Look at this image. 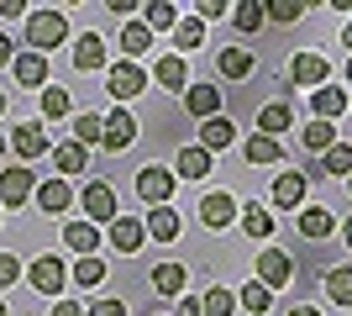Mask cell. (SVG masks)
Listing matches in <instances>:
<instances>
[{"instance_id": "1", "label": "cell", "mask_w": 352, "mask_h": 316, "mask_svg": "<svg viewBox=\"0 0 352 316\" xmlns=\"http://www.w3.org/2000/svg\"><path fill=\"white\" fill-rule=\"evenodd\" d=\"M27 43H32V53L47 59L58 43H69V21L58 11H27Z\"/></svg>"}, {"instance_id": "2", "label": "cell", "mask_w": 352, "mask_h": 316, "mask_svg": "<svg viewBox=\"0 0 352 316\" xmlns=\"http://www.w3.org/2000/svg\"><path fill=\"white\" fill-rule=\"evenodd\" d=\"M326 74H331V63H326L321 53H294L289 74H284V90H321Z\"/></svg>"}, {"instance_id": "3", "label": "cell", "mask_w": 352, "mask_h": 316, "mask_svg": "<svg viewBox=\"0 0 352 316\" xmlns=\"http://www.w3.org/2000/svg\"><path fill=\"white\" fill-rule=\"evenodd\" d=\"M174 185H179L174 169L147 164L142 174H137V196H142V200H147V211H153V206H168V200H174Z\"/></svg>"}, {"instance_id": "4", "label": "cell", "mask_w": 352, "mask_h": 316, "mask_svg": "<svg viewBox=\"0 0 352 316\" xmlns=\"http://www.w3.org/2000/svg\"><path fill=\"white\" fill-rule=\"evenodd\" d=\"M32 196H37V174H32L27 164L0 169V211H6V206H27Z\"/></svg>"}, {"instance_id": "5", "label": "cell", "mask_w": 352, "mask_h": 316, "mask_svg": "<svg viewBox=\"0 0 352 316\" xmlns=\"http://www.w3.org/2000/svg\"><path fill=\"white\" fill-rule=\"evenodd\" d=\"M27 285L37 290V295H63V285H69V269H63V258L43 253L37 264L27 269Z\"/></svg>"}, {"instance_id": "6", "label": "cell", "mask_w": 352, "mask_h": 316, "mask_svg": "<svg viewBox=\"0 0 352 316\" xmlns=\"http://www.w3.org/2000/svg\"><path fill=\"white\" fill-rule=\"evenodd\" d=\"M147 79H153L147 69H137L132 59H121L116 69H111V79H105V90H111V95H116L121 105H126V101H137V95L147 90Z\"/></svg>"}, {"instance_id": "7", "label": "cell", "mask_w": 352, "mask_h": 316, "mask_svg": "<svg viewBox=\"0 0 352 316\" xmlns=\"http://www.w3.org/2000/svg\"><path fill=\"white\" fill-rule=\"evenodd\" d=\"M132 143H137V116L126 111V105H121V111H111V116H105V137H100V148H105V153H126Z\"/></svg>"}, {"instance_id": "8", "label": "cell", "mask_w": 352, "mask_h": 316, "mask_svg": "<svg viewBox=\"0 0 352 316\" xmlns=\"http://www.w3.org/2000/svg\"><path fill=\"white\" fill-rule=\"evenodd\" d=\"M121 211H116V190L105 180H89L85 185V222L95 227V222H116Z\"/></svg>"}, {"instance_id": "9", "label": "cell", "mask_w": 352, "mask_h": 316, "mask_svg": "<svg viewBox=\"0 0 352 316\" xmlns=\"http://www.w3.org/2000/svg\"><path fill=\"white\" fill-rule=\"evenodd\" d=\"M289 280H294V258L279 253V248H263V253H258V285L279 290V285H289Z\"/></svg>"}, {"instance_id": "10", "label": "cell", "mask_w": 352, "mask_h": 316, "mask_svg": "<svg viewBox=\"0 0 352 316\" xmlns=\"http://www.w3.org/2000/svg\"><path fill=\"white\" fill-rule=\"evenodd\" d=\"M200 222H206L210 232L232 227V222H236V196H226V190H210V196H200Z\"/></svg>"}, {"instance_id": "11", "label": "cell", "mask_w": 352, "mask_h": 316, "mask_svg": "<svg viewBox=\"0 0 352 316\" xmlns=\"http://www.w3.org/2000/svg\"><path fill=\"white\" fill-rule=\"evenodd\" d=\"M11 148L21 153V158H47L53 143H47V127H43V121H21V127L11 132Z\"/></svg>"}, {"instance_id": "12", "label": "cell", "mask_w": 352, "mask_h": 316, "mask_svg": "<svg viewBox=\"0 0 352 316\" xmlns=\"http://www.w3.org/2000/svg\"><path fill=\"white\" fill-rule=\"evenodd\" d=\"M184 111H190L195 121H210V116H221V90L210 85V79L190 85V90H184Z\"/></svg>"}, {"instance_id": "13", "label": "cell", "mask_w": 352, "mask_h": 316, "mask_svg": "<svg viewBox=\"0 0 352 316\" xmlns=\"http://www.w3.org/2000/svg\"><path fill=\"white\" fill-rule=\"evenodd\" d=\"M11 74H16V85L21 90H47V59L43 53H16V63H11Z\"/></svg>"}, {"instance_id": "14", "label": "cell", "mask_w": 352, "mask_h": 316, "mask_svg": "<svg viewBox=\"0 0 352 316\" xmlns=\"http://www.w3.org/2000/svg\"><path fill=\"white\" fill-rule=\"evenodd\" d=\"M153 79H158L168 95H184V90H190V63L179 59V53H163L158 69H153Z\"/></svg>"}, {"instance_id": "15", "label": "cell", "mask_w": 352, "mask_h": 316, "mask_svg": "<svg viewBox=\"0 0 352 316\" xmlns=\"http://www.w3.org/2000/svg\"><path fill=\"white\" fill-rule=\"evenodd\" d=\"M147 242V222H137V216H116L111 222V248L116 253H137Z\"/></svg>"}, {"instance_id": "16", "label": "cell", "mask_w": 352, "mask_h": 316, "mask_svg": "<svg viewBox=\"0 0 352 316\" xmlns=\"http://www.w3.org/2000/svg\"><path fill=\"white\" fill-rule=\"evenodd\" d=\"M210 164H216V158H210L200 143H190V148H179V153H174V174H179V180H206Z\"/></svg>"}, {"instance_id": "17", "label": "cell", "mask_w": 352, "mask_h": 316, "mask_svg": "<svg viewBox=\"0 0 352 316\" xmlns=\"http://www.w3.org/2000/svg\"><path fill=\"white\" fill-rule=\"evenodd\" d=\"M236 143V127H232V116H210V121H200V148L216 158L221 148H232Z\"/></svg>"}, {"instance_id": "18", "label": "cell", "mask_w": 352, "mask_h": 316, "mask_svg": "<svg viewBox=\"0 0 352 316\" xmlns=\"http://www.w3.org/2000/svg\"><path fill=\"white\" fill-rule=\"evenodd\" d=\"M310 111H316V121H331V127H337V116L347 111V90H342V85H321V90L310 95Z\"/></svg>"}, {"instance_id": "19", "label": "cell", "mask_w": 352, "mask_h": 316, "mask_svg": "<svg viewBox=\"0 0 352 316\" xmlns=\"http://www.w3.org/2000/svg\"><path fill=\"white\" fill-rule=\"evenodd\" d=\"M242 158H248L252 169H263V164H279L284 148H279V137H263V132H252L248 143H242Z\"/></svg>"}, {"instance_id": "20", "label": "cell", "mask_w": 352, "mask_h": 316, "mask_svg": "<svg viewBox=\"0 0 352 316\" xmlns=\"http://www.w3.org/2000/svg\"><path fill=\"white\" fill-rule=\"evenodd\" d=\"M74 69H79V74H95V69H105V43L95 37V32H85V37L74 43Z\"/></svg>"}, {"instance_id": "21", "label": "cell", "mask_w": 352, "mask_h": 316, "mask_svg": "<svg viewBox=\"0 0 352 316\" xmlns=\"http://www.w3.org/2000/svg\"><path fill=\"white\" fill-rule=\"evenodd\" d=\"M63 242H69L79 258H100V232H95L89 222H69L63 227Z\"/></svg>"}, {"instance_id": "22", "label": "cell", "mask_w": 352, "mask_h": 316, "mask_svg": "<svg viewBox=\"0 0 352 316\" xmlns=\"http://www.w3.org/2000/svg\"><path fill=\"white\" fill-rule=\"evenodd\" d=\"M47 158H53V164H58V174L63 180H74V174H85V164H89V148H79V143H58V148L47 153Z\"/></svg>"}, {"instance_id": "23", "label": "cell", "mask_w": 352, "mask_h": 316, "mask_svg": "<svg viewBox=\"0 0 352 316\" xmlns=\"http://www.w3.org/2000/svg\"><path fill=\"white\" fill-rule=\"evenodd\" d=\"M32 200H37L47 216H63V211L74 206V190H69L63 180H47V185H37V196H32Z\"/></svg>"}, {"instance_id": "24", "label": "cell", "mask_w": 352, "mask_h": 316, "mask_svg": "<svg viewBox=\"0 0 352 316\" xmlns=\"http://www.w3.org/2000/svg\"><path fill=\"white\" fill-rule=\"evenodd\" d=\"M331 232H337V216H331V211H321V206H305V211H300V238L321 242V238H331Z\"/></svg>"}, {"instance_id": "25", "label": "cell", "mask_w": 352, "mask_h": 316, "mask_svg": "<svg viewBox=\"0 0 352 316\" xmlns=\"http://www.w3.org/2000/svg\"><path fill=\"white\" fill-rule=\"evenodd\" d=\"M69 127H74V143H79V148H95V143L105 137V116L100 111H79V116H69Z\"/></svg>"}, {"instance_id": "26", "label": "cell", "mask_w": 352, "mask_h": 316, "mask_svg": "<svg viewBox=\"0 0 352 316\" xmlns=\"http://www.w3.org/2000/svg\"><path fill=\"white\" fill-rule=\"evenodd\" d=\"M289 127H294V111L284 101H268L263 111H258V132L263 137H279V132H289Z\"/></svg>"}, {"instance_id": "27", "label": "cell", "mask_w": 352, "mask_h": 316, "mask_svg": "<svg viewBox=\"0 0 352 316\" xmlns=\"http://www.w3.org/2000/svg\"><path fill=\"white\" fill-rule=\"evenodd\" d=\"M142 21H147V32H174L179 27V6H174V0H147Z\"/></svg>"}, {"instance_id": "28", "label": "cell", "mask_w": 352, "mask_h": 316, "mask_svg": "<svg viewBox=\"0 0 352 316\" xmlns=\"http://www.w3.org/2000/svg\"><path fill=\"white\" fill-rule=\"evenodd\" d=\"M147 238L174 242V238H179V211H174V206H153V211H147Z\"/></svg>"}, {"instance_id": "29", "label": "cell", "mask_w": 352, "mask_h": 316, "mask_svg": "<svg viewBox=\"0 0 352 316\" xmlns=\"http://www.w3.org/2000/svg\"><path fill=\"white\" fill-rule=\"evenodd\" d=\"M216 69L226 79H252V53H248V48H221V53H216Z\"/></svg>"}, {"instance_id": "30", "label": "cell", "mask_w": 352, "mask_h": 316, "mask_svg": "<svg viewBox=\"0 0 352 316\" xmlns=\"http://www.w3.org/2000/svg\"><path fill=\"white\" fill-rule=\"evenodd\" d=\"M147 280H153V290H158V295L179 301V290H184V264H158V269L147 274Z\"/></svg>"}, {"instance_id": "31", "label": "cell", "mask_w": 352, "mask_h": 316, "mask_svg": "<svg viewBox=\"0 0 352 316\" xmlns=\"http://www.w3.org/2000/svg\"><path fill=\"white\" fill-rule=\"evenodd\" d=\"M274 200L294 211L300 200H305V174H300V169H294V174H279V180H274Z\"/></svg>"}, {"instance_id": "32", "label": "cell", "mask_w": 352, "mask_h": 316, "mask_svg": "<svg viewBox=\"0 0 352 316\" xmlns=\"http://www.w3.org/2000/svg\"><path fill=\"white\" fill-rule=\"evenodd\" d=\"M168 37H174V48H179V53H190V48H200V43H206V21H195V16H179V27L168 32Z\"/></svg>"}, {"instance_id": "33", "label": "cell", "mask_w": 352, "mask_h": 316, "mask_svg": "<svg viewBox=\"0 0 352 316\" xmlns=\"http://www.w3.org/2000/svg\"><path fill=\"white\" fill-rule=\"evenodd\" d=\"M321 290H326V301H337V306H352V269H326Z\"/></svg>"}, {"instance_id": "34", "label": "cell", "mask_w": 352, "mask_h": 316, "mask_svg": "<svg viewBox=\"0 0 352 316\" xmlns=\"http://www.w3.org/2000/svg\"><path fill=\"white\" fill-rule=\"evenodd\" d=\"M147 48H153L147 21H126V27H121V53H126V59H137V53H147Z\"/></svg>"}, {"instance_id": "35", "label": "cell", "mask_w": 352, "mask_h": 316, "mask_svg": "<svg viewBox=\"0 0 352 316\" xmlns=\"http://www.w3.org/2000/svg\"><path fill=\"white\" fill-rule=\"evenodd\" d=\"M200 311H206V316H232L236 311V295L226 285H210L206 295H200Z\"/></svg>"}, {"instance_id": "36", "label": "cell", "mask_w": 352, "mask_h": 316, "mask_svg": "<svg viewBox=\"0 0 352 316\" xmlns=\"http://www.w3.org/2000/svg\"><path fill=\"white\" fill-rule=\"evenodd\" d=\"M321 169H326V174H342V180H347V174H352V143H331V148L321 153Z\"/></svg>"}, {"instance_id": "37", "label": "cell", "mask_w": 352, "mask_h": 316, "mask_svg": "<svg viewBox=\"0 0 352 316\" xmlns=\"http://www.w3.org/2000/svg\"><path fill=\"white\" fill-rule=\"evenodd\" d=\"M43 121H53V116H74V101H69V90H58V85H47L43 90V111H37Z\"/></svg>"}, {"instance_id": "38", "label": "cell", "mask_w": 352, "mask_h": 316, "mask_svg": "<svg viewBox=\"0 0 352 316\" xmlns=\"http://www.w3.org/2000/svg\"><path fill=\"white\" fill-rule=\"evenodd\" d=\"M300 143H305L310 153H326L331 143H337V127H331V121H310L305 132H300Z\"/></svg>"}, {"instance_id": "39", "label": "cell", "mask_w": 352, "mask_h": 316, "mask_svg": "<svg viewBox=\"0 0 352 316\" xmlns=\"http://www.w3.org/2000/svg\"><path fill=\"white\" fill-rule=\"evenodd\" d=\"M74 285H85V290H95V285H105V258H79L74 264V274H69Z\"/></svg>"}, {"instance_id": "40", "label": "cell", "mask_w": 352, "mask_h": 316, "mask_svg": "<svg viewBox=\"0 0 352 316\" xmlns=\"http://www.w3.org/2000/svg\"><path fill=\"white\" fill-rule=\"evenodd\" d=\"M236 301H242V311L263 316L268 306H274V290H263V285H258V280H252V285H242V295H236Z\"/></svg>"}, {"instance_id": "41", "label": "cell", "mask_w": 352, "mask_h": 316, "mask_svg": "<svg viewBox=\"0 0 352 316\" xmlns=\"http://www.w3.org/2000/svg\"><path fill=\"white\" fill-rule=\"evenodd\" d=\"M242 232H248V238H268V232H274V216H268L263 206H248L242 211Z\"/></svg>"}, {"instance_id": "42", "label": "cell", "mask_w": 352, "mask_h": 316, "mask_svg": "<svg viewBox=\"0 0 352 316\" xmlns=\"http://www.w3.org/2000/svg\"><path fill=\"white\" fill-rule=\"evenodd\" d=\"M263 16H268V21H279V27H289V21L305 16V6H300V0H274V6H263Z\"/></svg>"}, {"instance_id": "43", "label": "cell", "mask_w": 352, "mask_h": 316, "mask_svg": "<svg viewBox=\"0 0 352 316\" xmlns=\"http://www.w3.org/2000/svg\"><path fill=\"white\" fill-rule=\"evenodd\" d=\"M232 21H236V32H258L268 16H263V6H232Z\"/></svg>"}, {"instance_id": "44", "label": "cell", "mask_w": 352, "mask_h": 316, "mask_svg": "<svg viewBox=\"0 0 352 316\" xmlns=\"http://www.w3.org/2000/svg\"><path fill=\"white\" fill-rule=\"evenodd\" d=\"M232 6H221V0H195V21H216V16H226Z\"/></svg>"}, {"instance_id": "45", "label": "cell", "mask_w": 352, "mask_h": 316, "mask_svg": "<svg viewBox=\"0 0 352 316\" xmlns=\"http://www.w3.org/2000/svg\"><path fill=\"white\" fill-rule=\"evenodd\" d=\"M21 280V258L16 253H0V285H16Z\"/></svg>"}, {"instance_id": "46", "label": "cell", "mask_w": 352, "mask_h": 316, "mask_svg": "<svg viewBox=\"0 0 352 316\" xmlns=\"http://www.w3.org/2000/svg\"><path fill=\"white\" fill-rule=\"evenodd\" d=\"M85 316H126V301H95Z\"/></svg>"}, {"instance_id": "47", "label": "cell", "mask_w": 352, "mask_h": 316, "mask_svg": "<svg viewBox=\"0 0 352 316\" xmlns=\"http://www.w3.org/2000/svg\"><path fill=\"white\" fill-rule=\"evenodd\" d=\"M0 16H6V21H16V16H27V0H0Z\"/></svg>"}, {"instance_id": "48", "label": "cell", "mask_w": 352, "mask_h": 316, "mask_svg": "<svg viewBox=\"0 0 352 316\" xmlns=\"http://www.w3.org/2000/svg\"><path fill=\"white\" fill-rule=\"evenodd\" d=\"M174 316H206V311H200V301H190V295H184V301L174 306Z\"/></svg>"}, {"instance_id": "49", "label": "cell", "mask_w": 352, "mask_h": 316, "mask_svg": "<svg viewBox=\"0 0 352 316\" xmlns=\"http://www.w3.org/2000/svg\"><path fill=\"white\" fill-rule=\"evenodd\" d=\"M53 316H85V306H79V301H58V306H53Z\"/></svg>"}, {"instance_id": "50", "label": "cell", "mask_w": 352, "mask_h": 316, "mask_svg": "<svg viewBox=\"0 0 352 316\" xmlns=\"http://www.w3.org/2000/svg\"><path fill=\"white\" fill-rule=\"evenodd\" d=\"M6 63H16V48H11V37L0 32V69H6Z\"/></svg>"}, {"instance_id": "51", "label": "cell", "mask_w": 352, "mask_h": 316, "mask_svg": "<svg viewBox=\"0 0 352 316\" xmlns=\"http://www.w3.org/2000/svg\"><path fill=\"white\" fill-rule=\"evenodd\" d=\"M289 316H321V311H316V306H294Z\"/></svg>"}, {"instance_id": "52", "label": "cell", "mask_w": 352, "mask_h": 316, "mask_svg": "<svg viewBox=\"0 0 352 316\" xmlns=\"http://www.w3.org/2000/svg\"><path fill=\"white\" fill-rule=\"evenodd\" d=\"M342 242H347V248H352V216H347V222H342Z\"/></svg>"}, {"instance_id": "53", "label": "cell", "mask_w": 352, "mask_h": 316, "mask_svg": "<svg viewBox=\"0 0 352 316\" xmlns=\"http://www.w3.org/2000/svg\"><path fill=\"white\" fill-rule=\"evenodd\" d=\"M342 43H347V48H352V21H347V32H342Z\"/></svg>"}, {"instance_id": "54", "label": "cell", "mask_w": 352, "mask_h": 316, "mask_svg": "<svg viewBox=\"0 0 352 316\" xmlns=\"http://www.w3.org/2000/svg\"><path fill=\"white\" fill-rule=\"evenodd\" d=\"M147 316H168V311H163V306H153V311H147Z\"/></svg>"}, {"instance_id": "55", "label": "cell", "mask_w": 352, "mask_h": 316, "mask_svg": "<svg viewBox=\"0 0 352 316\" xmlns=\"http://www.w3.org/2000/svg\"><path fill=\"white\" fill-rule=\"evenodd\" d=\"M6 143H11V137H0V153H6Z\"/></svg>"}, {"instance_id": "56", "label": "cell", "mask_w": 352, "mask_h": 316, "mask_svg": "<svg viewBox=\"0 0 352 316\" xmlns=\"http://www.w3.org/2000/svg\"><path fill=\"white\" fill-rule=\"evenodd\" d=\"M0 116H6V95H0Z\"/></svg>"}, {"instance_id": "57", "label": "cell", "mask_w": 352, "mask_h": 316, "mask_svg": "<svg viewBox=\"0 0 352 316\" xmlns=\"http://www.w3.org/2000/svg\"><path fill=\"white\" fill-rule=\"evenodd\" d=\"M0 316H11V311H6V301H0Z\"/></svg>"}, {"instance_id": "58", "label": "cell", "mask_w": 352, "mask_h": 316, "mask_svg": "<svg viewBox=\"0 0 352 316\" xmlns=\"http://www.w3.org/2000/svg\"><path fill=\"white\" fill-rule=\"evenodd\" d=\"M347 79H352V63H347Z\"/></svg>"}, {"instance_id": "59", "label": "cell", "mask_w": 352, "mask_h": 316, "mask_svg": "<svg viewBox=\"0 0 352 316\" xmlns=\"http://www.w3.org/2000/svg\"><path fill=\"white\" fill-rule=\"evenodd\" d=\"M347 190H352V174H347Z\"/></svg>"}]
</instances>
